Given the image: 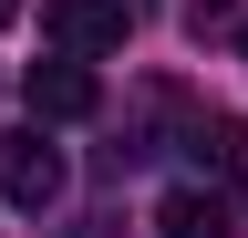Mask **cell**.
<instances>
[{"mask_svg":"<svg viewBox=\"0 0 248 238\" xmlns=\"http://www.w3.org/2000/svg\"><path fill=\"white\" fill-rule=\"evenodd\" d=\"M21 94H31V114H42V125H83V114L104 104V83H93L83 52H52V63H31V73H21Z\"/></svg>","mask_w":248,"mask_h":238,"instance_id":"obj_3","label":"cell"},{"mask_svg":"<svg viewBox=\"0 0 248 238\" xmlns=\"http://www.w3.org/2000/svg\"><path fill=\"white\" fill-rule=\"evenodd\" d=\"M238 52H248V32H238Z\"/></svg>","mask_w":248,"mask_h":238,"instance_id":"obj_8","label":"cell"},{"mask_svg":"<svg viewBox=\"0 0 248 238\" xmlns=\"http://www.w3.org/2000/svg\"><path fill=\"white\" fill-rule=\"evenodd\" d=\"M155 228L166 238H228V197L217 187H176L166 207H155Z\"/></svg>","mask_w":248,"mask_h":238,"instance_id":"obj_4","label":"cell"},{"mask_svg":"<svg viewBox=\"0 0 248 238\" xmlns=\"http://www.w3.org/2000/svg\"><path fill=\"white\" fill-rule=\"evenodd\" d=\"M186 32H197V42L207 32H238V11H228V0H186Z\"/></svg>","mask_w":248,"mask_h":238,"instance_id":"obj_6","label":"cell"},{"mask_svg":"<svg viewBox=\"0 0 248 238\" xmlns=\"http://www.w3.org/2000/svg\"><path fill=\"white\" fill-rule=\"evenodd\" d=\"M186 145H197V166H217V176L248 166V125H238V114H197V135H186Z\"/></svg>","mask_w":248,"mask_h":238,"instance_id":"obj_5","label":"cell"},{"mask_svg":"<svg viewBox=\"0 0 248 238\" xmlns=\"http://www.w3.org/2000/svg\"><path fill=\"white\" fill-rule=\"evenodd\" d=\"M11 11H21V0H0V21H11Z\"/></svg>","mask_w":248,"mask_h":238,"instance_id":"obj_7","label":"cell"},{"mask_svg":"<svg viewBox=\"0 0 248 238\" xmlns=\"http://www.w3.org/2000/svg\"><path fill=\"white\" fill-rule=\"evenodd\" d=\"M42 32H52V52H124V32H135V11L124 0H42Z\"/></svg>","mask_w":248,"mask_h":238,"instance_id":"obj_2","label":"cell"},{"mask_svg":"<svg viewBox=\"0 0 248 238\" xmlns=\"http://www.w3.org/2000/svg\"><path fill=\"white\" fill-rule=\"evenodd\" d=\"M0 197H11V207H31V218L62 197V145L42 135V114H31L21 135H0Z\"/></svg>","mask_w":248,"mask_h":238,"instance_id":"obj_1","label":"cell"}]
</instances>
